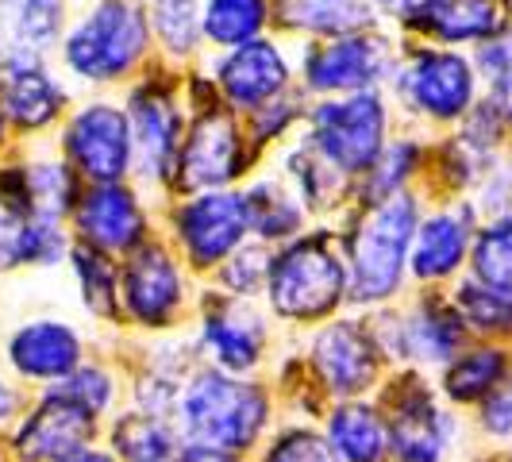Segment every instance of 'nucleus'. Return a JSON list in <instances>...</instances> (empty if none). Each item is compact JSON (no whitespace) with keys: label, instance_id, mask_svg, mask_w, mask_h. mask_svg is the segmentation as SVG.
I'll use <instances>...</instances> for the list:
<instances>
[{"label":"nucleus","instance_id":"a18cd8bd","mask_svg":"<svg viewBox=\"0 0 512 462\" xmlns=\"http://www.w3.org/2000/svg\"><path fill=\"white\" fill-rule=\"evenodd\" d=\"M20 416V393L0 378V424H12Z\"/></svg>","mask_w":512,"mask_h":462},{"label":"nucleus","instance_id":"b1692460","mask_svg":"<svg viewBox=\"0 0 512 462\" xmlns=\"http://www.w3.org/2000/svg\"><path fill=\"white\" fill-rule=\"evenodd\" d=\"M228 97L243 108L266 104L285 85V58L270 43H243L220 70Z\"/></svg>","mask_w":512,"mask_h":462},{"label":"nucleus","instance_id":"cd10ccee","mask_svg":"<svg viewBox=\"0 0 512 462\" xmlns=\"http://www.w3.org/2000/svg\"><path fill=\"white\" fill-rule=\"evenodd\" d=\"M455 308H459L466 332L478 335H512V289H497L478 278H466L455 289Z\"/></svg>","mask_w":512,"mask_h":462},{"label":"nucleus","instance_id":"aec40b11","mask_svg":"<svg viewBox=\"0 0 512 462\" xmlns=\"http://www.w3.org/2000/svg\"><path fill=\"white\" fill-rule=\"evenodd\" d=\"M131 124H135V135H131V147L139 151V166L147 170V178H166V170L174 166L181 143H178V112L174 104L166 101L162 93H135L131 101Z\"/></svg>","mask_w":512,"mask_h":462},{"label":"nucleus","instance_id":"e433bc0d","mask_svg":"<svg viewBox=\"0 0 512 462\" xmlns=\"http://www.w3.org/2000/svg\"><path fill=\"white\" fill-rule=\"evenodd\" d=\"M262 462H343L332 451V443L324 432H312V428H285L270 439Z\"/></svg>","mask_w":512,"mask_h":462},{"label":"nucleus","instance_id":"473e14b6","mask_svg":"<svg viewBox=\"0 0 512 462\" xmlns=\"http://www.w3.org/2000/svg\"><path fill=\"white\" fill-rule=\"evenodd\" d=\"M247 216H251V228L266 239H285L301 228V205L289 201L278 185H258L247 197Z\"/></svg>","mask_w":512,"mask_h":462},{"label":"nucleus","instance_id":"c85d7f7f","mask_svg":"<svg viewBox=\"0 0 512 462\" xmlns=\"http://www.w3.org/2000/svg\"><path fill=\"white\" fill-rule=\"evenodd\" d=\"M289 24L308 31H351L366 20V0H278Z\"/></svg>","mask_w":512,"mask_h":462},{"label":"nucleus","instance_id":"1a4fd4ad","mask_svg":"<svg viewBox=\"0 0 512 462\" xmlns=\"http://www.w3.org/2000/svg\"><path fill=\"white\" fill-rule=\"evenodd\" d=\"M393 324L397 328H393V343L385 347V355L412 359L420 366H447L466 347V335H470L455 301H439V297L420 301L409 316Z\"/></svg>","mask_w":512,"mask_h":462},{"label":"nucleus","instance_id":"8fccbe9b","mask_svg":"<svg viewBox=\"0 0 512 462\" xmlns=\"http://www.w3.org/2000/svg\"><path fill=\"white\" fill-rule=\"evenodd\" d=\"M0 462H4V451H0Z\"/></svg>","mask_w":512,"mask_h":462},{"label":"nucleus","instance_id":"9b49d317","mask_svg":"<svg viewBox=\"0 0 512 462\" xmlns=\"http://www.w3.org/2000/svg\"><path fill=\"white\" fill-rule=\"evenodd\" d=\"M66 147L74 154V162L101 185H112L128 170L131 158V131L128 120L120 108H108V104H93L70 124L66 135Z\"/></svg>","mask_w":512,"mask_h":462},{"label":"nucleus","instance_id":"412c9836","mask_svg":"<svg viewBox=\"0 0 512 462\" xmlns=\"http://www.w3.org/2000/svg\"><path fill=\"white\" fill-rule=\"evenodd\" d=\"M324 436L343 462L389 459V428H385L382 409H374V405H362V401L335 405L324 420Z\"/></svg>","mask_w":512,"mask_h":462},{"label":"nucleus","instance_id":"7c9ffc66","mask_svg":"<svg viewBox=\"0 0 512 462\" xmlns=\"http://www.w3.org/2000/svg\"><path fill=\"white\" fill-rule=\"evenodd\" d=\"M474 278L497 289H512V216L493 220L474 239Z\"/></svg>","mask_w":512,"mask_h":462},{"label":"nucleus","instance_id":"5701e85b","mask_svg":"<svg viewBox=\"0 0 512 462\" xmlns=\"http://www.w3.org/2000/svg\"><path fill=\"white\" fill-rule=\"evenodd\" d=\"M512 374V355L497 343L462 347L455 359L443 366V397L451 405H482L497 385Z\"/></svg>","mask_w":512,"mask_h":462},{"label":"nucleus","instance_id":"4be33fe9","mask_svg":"<svg viewBox=\"0 0 512 462\" xmlns=\"http://www.w3.org/2000/svg\"><path fill=\"white\" fill-rule=\"evenodd\" d=\"M58 104H62V93L31 58H4L0 62V108L16 124L39 128L58 112Z\"/></svg>","mask_w":512,"mask_h":462},{"label":"nucleus","instance_id":"6e6552de","mask_svg":"<svg viewBox=\"0 0 512 462\" xmlns=\"http://www.w3.org/2000/svg\"><path fill=\"white\" fill-rule=\"evenodd\" d=\"M378 359H382V347L374 332H366L359 320H335L312 339L316 378L339 401H355L374 385Z\"/></svg>","mask_w":512,"mask_h":462},{"label":"nucleus","instance_id":"bb28decb","mask_svg":"<svg viewBox=\"0 0 512 462\" xmlns=\"http://www.w3.org/2000/svg\"><path fill=\"white\" fill-rule=\"evenodd\" d=\"M439 39H486L505 27V4L501 0H443L436 12L424 20Z\"/></svg>","mask_w":512,"mask_h":462},{"label":"nucleus","instance_id":"f257e3e1","mask_svg":"<svg viewBox=\"0 0 512 462\" xmlns=\"http://www.w3.org/2000/svg\"><path fill=\"white\" fill-rule=\"evenodd\" d=\"M174 412L185 443L247 455L270 424V397L255 382H243L235 374L201 370L185 382Z\"/></svg>","mask_w":512,"mask_h":462},{"label":"nucleus","instance_id":"09e8293b","mask_svg":"<svg viewBox=\"0 0 512 462\" xmlns=\"http://www.w3.org/2000/svg\"><path fill=\"white\" fill-rule=\"evenodd\" d=\"M478 462H501V459H478Z\"/></svg>","mask_w":512,"mask_h":462},{"label":"nucleus","instance_id":"f03ea898","mask_svg":"<svg viewBox=\"0 0 512 462\" xmlns=\"http://www.w3.org/2000/svg\"><path fill=\"white\" fill-rule=\"evenodd\" d=\"M412 239H416V201L405 193L385 197L370 208V216L351 235V258H347V293L355 301L378 305L397 293L405 278Z\"/></svg>","mask_w":512,"mask_h":462},{"label":"nucleus","instance_id":"58836bf2","mask_svg":"<svg viewBox=\"0 0 512 462\" xmlns=\"http://www.w3.org/2000/svg\"><path fill=\"white\" fill-rule=\"evenodd\" d=\"M270 262H274V258H266V251H258V247H243V251H235V258L228 262L224 282H228L231 289L247 301L258 285L270 278Z\"/></svg>","mask_w":512,"mask_h":462},{"label":"nucleus","instance_id":"2eb2a0df","mask_svg":"<svg viewBox=\"0 0 512 462\" xmlns=\"http://www.w3.org/2000/svg\"><path fill=\"white\" fill-rule=\"evenodd\" d=\"M8 362L20 378L31 382H62L81 366V339L58 320H35L12 335Z\"/></svg>","mask_w":512,"mask_h":462},{"label":"nucleus","instance_id":"79ce46f5","mask_svg":"<svg viewBox=\"0 0 512 462\" xmlns=\"http://www.w3.org/2000/svg\"><path fill=\"white\" fill-rule=\"evenodd\" d=\"M412 162H416V147H412V143H397V147H389V151L382 154V162H374V189L393 197L397 181L409 174Z\"/></svg>","mask_w":512,"mask_h":462},{"label":"nucleus","instance_id":"c756f323","mask_svg":"<svg viewBox=\"0 0 512 462\" xmlns=\"http://www.w3.org/2000/svg\"><path fill=\"white\" fill-rule=\"evenodd\" d=\"M266 24V4L262 0H208L205 31L216 43H251L258 27Z\"/></svg>","mask_w":512,"mask_h":462},{"label":"nucleus","instance_id":"423d86ee","mask_svg":"<svg viewBox=\"0 0 512 462\" xmlns=\"http://www.w3.org/2000/svg\"><path fill=\"white\" fill-rule=\"evenodd\" d=\"M312 128H316V147L324 154V162L339 166L343 174L370 170L382 151V101L374 93H355L347 101L320 104Z\"/></svg>","mask_w":512,"mask_h":462},{"label":"nucleus","instance_id":"72a5a7b5","mask_svg":"<svg viewBox=\"0 0 512 462\" xmlns=\"http://www.w3.org/2000/svg\"><path fill=\"white\" fill-rule=\"evenodd\" d=\"M51 393L74 401V405H81V409L93 412L101 420L104 412L112 409V401H116V382H112V374L101 370V366H77L70 378L51 385Z\"/></svg>","mask_w":512,"mask_h":462},{"label":"nucleus","instance_id":"39448f33","mask_svg":"<svg viewBox=\"0 0 512 462\" xmlns=\"http://www.w3.org/2000/svg\"><path fill=\"white\" fill-rule=\"evenodd\" d=\"M147 43V20L131 0H104L97 12H89V20H81L70 43L66 58L81 77L108 81V77L124 74L131 62L143 54Z\"/></svg>","mask_w":512,"mask_h":462},{"label":"nucleus","instance_id":"a211bd4d","mask_svg":"<svg viewBox=\"0 0 512 462\" xmlns=\"http://www.w3.org/2000/svg\"><path fill=\"white\" fill-rule=\"evenodd\" d=\"M77 224L97 251H131L143 239V212L120 185L93 189L77 208Z\"/></svg>","mask_w":512,"mask_h":462},{"label":"nucleus","instance_id":"4c0bfd02","mask_svg":"<svg viewBox=\"0 0 512 462\" xmlns=\"http://www.w3.org/2000/svg\"><path fill=\"white\" fill-rule=\"evenodd\" d=\"M478 62H482L489 89H493V108L512 120V47L509 43H489V47H482Z\"/></svg>","mask_w":512,"mask_h":462},{"label":"nucleus","instance_id":"a19ab883","mask_svg":"<svg viewBox=\"0 0 512 462\" xmlns=\"http://www.w3.org/2000/svg\"><path fill=\"white\" fill-rule=\"evenodd\" d=\"M27 212H16L12 205L0 201V270L24 262V235H27Z\"/></svg>","mask_w":512,"mask_h":462},{"label":"nucleus","instance_id":"49530a36","mask_svg":"<svg viewBox=\"0 0 512 462\" xmlns=\"http://www.w3.org/2000/svg\"><path fill=\"white\" fill-rule=\"evenodd\" d=\"M62 462H120L112 451H101V447H85V451H77V455H70V459Z\"/></svg>","mask_w":512,"mask_h":462},{"label":"nucleus","instance_id":"ddd939ff","mask_svg":"<svg viewBox=\"0 0 512 462\" xmlns=\"http://www.w3.org/2000/svg\"><path fill=\"white\" fill-rule=\"evenodd\" d=\"M405 97L420 112L439 116V120H451V116H459V112L470 108L474 74H470V66L462 62L459 54L428 51L405 70Z\"/></svg>","mask_w":512,"mask_h":462},{"label":"nucleus","instance_id":"c03bdc74","mask_svg":"<svg viewBox=\"0 0 512 462\" xmlns=\"http://www.w3.org/2000/svg\"><path fill=\"white\" fill-rule=\"evenodd\" d=\"M393 12H401L405 20H416V24H424L432 12H436L443 0H385Z\"/></svg>","mask_w":512,"mask_h":462},{"label":"nucleus","instance_id":"de8ad7c7","mask_svg":"<svg viewBox=\"0 0 512 462\" xmlns=\"http://www.w3.org/2000/svg\"><path fill=\"white\" fill-rule=\"evenodd\" d=\"M497 459H501V462H512V447L505 451V455H497Z\"/></svg>","mask_w":512,"mask_h":462},{"label":"nucleus","instance_id":"7ed1b4c3","mask_svg":"<svg viewBox=\"0 0 512 462\" xmlns=\"http://www.w3.org/2000/svg\"><path fill=\"white\" fill-rule=\"evenodd\" d=\"M270 305L285 320H320L347 293V262L328 235H308L270 262Z\"/></svg>","mask_w":512,"mask_h":462},{"label":"nucleus","instance_id":"2f4dec72","mask_svg":"<svg viewBox=\"0 0 512 462\" xmlns=\"http://www.w3.org/2000/svg\"><path fill=\"white\" fill-rule=\"evenodd\" d=\"M74 266L77 278H81L85 305L93 308L97 316H112L120 308V274H116V266L101 251H93V247H77Z\"/></svg>","mask_w":512,"mask_h":462},{"label":"nucleus","instance_id":"9d476101","mask_svg":"<svg viewBox=\"0 0 512 462\" xmlns=\"http://www.w3.org/2000/svg\"><path fill=\"white\" fill-rule=\"evenodd\" d=\"M247 228H251L247 201L231 193H208L178 212V235L185 243V255L197 266H212L231 255Z\"/></svg>","mask_w":512,"mask_h":462},{"label":"nucleus","instance_id":"f3484780","mask_svg":"<svg viewBox=\"0 0 512 462\" xmlns=\"http://www.w3.org/2000/svg\"><path fill=\"white\" fill-rule=\"evenodd\" d=\"M181 162V181L189 189H216L235 174L239 166V135L224 112H208L205 120L193 128L178 151Z\"/></svg>","mask_w":512,"mask_h":462},{"label":"nucleus","instance_id":"f704fd0d","mask_svg":"<svg viewBox=\"0 0 512 462\" xmlns=\"http://www.w3.org/2000/svg\"><path fill=\"white\" fill-rule=\"evenodd\" d=\"M27 189H31V216L58 220L74 205V181L66 174V166H35L27 174Z\"/></svg>","mask_w":512,"mask_h":462},{"label":"nucleus","instance_id":"37998d69","mask_svg":"<svg viewBox=\"0 0 512 462\" xmlns=\"http://www.w3.org/2000/svg\"><path fill=\"white\" fill-rule=\"evenodd\" d=\"M174 462H243V459L231 455V451H220V447H205V443H181Z\"/></svg>","mask_w":512,"mask_h":462},{"label":"nucleus","instance_id":"0eeeda50","mask_svg":"<svg viewBox=\"0 0 512 462\" xmlns=\"http://www.w3.org/2000/svg\"><path fill=\"white\" fill-rule=\"evenodd\" d=\"M93 439H97V416L47 389V397L16 424L12 455L16 462H62L93 447Z\"/></svg>","mask_w":512,"mask_h":462},{"label":"nucleus","instance_id":"4468645a","mask_svg":"<svg viewBox=\"0 0 512 462\" xmlns=\"http://www.w3.org/2000/svg\"><path fill=\"white\" fill-rule=\"evenodd\" d=\"M201 339H205V351L208 359L216 362V370L243 374V370H255L262 359L266 324L247 301H224V305L208 308Z\"/></svg>","mask_w":512,"mask_h":462},{"label":"nucleus","instance_id":"a878e982","mask_svg":"<svg viewBox=\"0 0 512 462\" xmlns=\"http://www.w3.org/2000/svg\"><path fill=\"white\" fill-rule=\"evenodd\" d=\"M181 443L178 428L154 412H124L112 424V455L120 462H174Z\"/></svg>","mask_w":512,"mask_h":462},{"label":"nucleus","instance_id":"6ab92c4d","mask_svg":"<svg viewBox=\"0 0 512 462\" xmlns=\"http://www.w3.org/2000/svg\"><path fill=\"white\" fill-rule=\"evenodd\" d=\"M470 247V208L459 212H439L432 220H424L412 239V274L420 282H439L451 278L466 258Z\"/></svg>","mask_w":512,"mask_h":462},{"label":"nucleus","instance_id":"ea45409f","mask_svg":"<svg viewBox=\"0 0 512 462\" xmlns=\"http://www.w3.org/2000/svg\"><path fill=\"white\" fill-rule=\"evenodd\" d=\"M478 428H482V436L497 439V443L512 439V374L478 405Z\"/></svg>","mask_w":512,"mask_h":462},{"label":"nucleus","instance_id":"dca6fc26","mask_svg":"<svg viewBox=\"0 0 512 462\" xmlns=\"http://www.w3.org/2000/svg\"><path fill=\"white\" fill-rule=\"evenodd\" d=\"M385 43L374 35H343L308 54L305 70L312 89H362L385 70Z\"/></svg>","mask_w":512,"mask_h":462},{"label":"nucleus","instance_id":"393cba45","mask_svg":"<svg viewBox=\"0 0 512 462\" xmlns=\"http://www.w3.org/2000/svg\"><path fill=\"white\" fill-rule=\"evenodd\" d=\"M62 24V0H0L4 58H35L54 43Z\"/></svg>","mask_w":512,"mask_h":462},{"label":"nucleus","instance_id":"c9c22d12","mask_svg":"<svg viewBox=\"0 0 512 462\" xmlns=\"http://www.w3.org/2000/svg\"><path fill=\"white\" fill-rule=\"evenodd\" d=\"M151 20L158 39L170 51H193L197 31H201V24H197V0H154Z\"/></svg>","mask_w":512,"mask_h":462},{"label":"nucleus","instance_id":"f8f14e48","mask_svg":"<svg viewBox=\"0 0 512 462\" xmlns=\"http://www.w3.org/2000/svg\"><path fill=\"white\" fill-rule=\"evenodd\" d=\"M124 308L135 324L162 328L181 308V274L162 247H139L124 270Z\"/></svg>","mask_w":512,"mask_h":462},{"label":"nucleus","instance_id":"20e7f679","mask_svg":"<svg viewBox=\"0 0 512 462\" xmlns=\"http://www.w3.org/2000/svg\"><path fill=\"white\" fill-rule=\"evenodd\" d=\"M385 428L393 462H447L459 443V416L443 409L416 374H405L385 393Z\"/></svg>","mask_w":512,"mask_h":462}]
</instances>
